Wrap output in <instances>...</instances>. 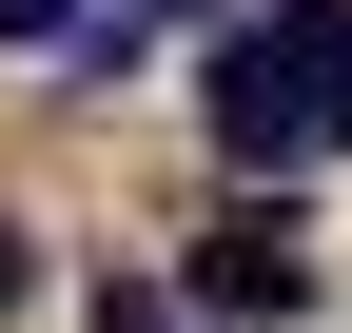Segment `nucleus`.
I'll return each mask as SVG.
<instances>
[{
    "label": "nucleus",
    "instance_id": "obj_1",
    "mask_svg": "<svg viewBox=\"0 0 352 333\" xmlns=\"http://www.w3.org/2000/svg\"><path fill=\"white\" fill-rule=\"evenodd\" d=\"M215 157L235 177H314V157L352 138V0H254L235 39H215Z\"/></svg>",
    "mask_w": 352,
    "mask_h": 333
},
{
    "label": "nucleus",
    "instance_id": "obj_2",
    "mask_svg": "<svg viewBox=\"0 0 352 333\" xmlns=\"http://www.w3.org/2000/svg\"><path fill=\"white\" fill-rule=\"evenodd\" d=\"M176 294H196L215 333H235V314H314V255H294V216H215Z\"/></svg>",
    "mask_w": 352,
    "mask_h": 333
},
{
    "label": "nucleus",
    "instance_id": "obj_3",
    "mask_svg": "<svg viewBox=\"0 0 352 333\" xmlns=\"http://www.w3.org/2000/svg\"><path fill=\"white\" fill-rule=\"evenodd\" d=\"M0 39H98V0H0Z\"/></svg>",
    "mask_w": 352,
    "mask_h": 333
},
{
    "label": "nucleus",
    "instance_id": "obj_4",
    "mask_svg": "<svg viewBox=\"0 0 352 333\" xmlns=\"http://www.w3.org/2000/svg\"><path fill=\"white\" fill-rule=\"evenodd\" d=\"M98 333H196V294H98Z\"/></svg>",
    "mask_w": 352,
    "mask_h": 333
},
{
    "label": "nucleus",
    "instance_id": "obj_5",
    "mask_svg": "<svg viewBox=\"0 0 352 333\" xmlns=\"http://www.w3.org/2000/svg\"><path fill=\"white\" fill-rule=\"evenodd\" d=\"M0 314H20V216H0Z\"/></svg>",
    "mask_w": 352,
    "mask_h": 333
},
{
    "label": "nucleus",
    "instance_id": "obj_6",
    "mask_svg": "<svg viewBox=\"0 0 352 333\" xmlns=\"http://www.w3.org/2000/svg\"><path fill=\"white\" fill-rule=\"evenodd\" d=\"M138 20H196V0H138Z\"/></svg>",
    "mask_w": 352,
    "mask_h": 333
}]
</instances>
